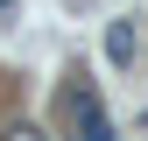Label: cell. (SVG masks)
I'll use <instances>...</instances> for the list:
<instances>
[{"label":"cell","mask_w":148,"mask_h":141,"mask_svg":"<svg viewBox=\"0 0 148 141\" xmlns=\"http://www.w3.org/2000/svg\"><path fill=\"white\" fill-rule=\"evenodd\" d=\"M57 120H71V134H85V141H99V134H113L85 78H78V85H64V106H57Z\"/></svg>","instance_id":"obj_1"},{"label":"cell","mask_w":148,"mask_h":141,"mask_svg":"<svg viewBox=\"0 0 148 141\" xmlns=\"http://www.w3.org/2000/svg\"><path fill=\"white\" fill-rule=\"evenodd\" d=\"M99 49H106V64H113V70H127V64H134V21H127V14H113V21H106V35H99Z\"/></svg>","instance_id":"obj_2"},{"label":"cell","mask_w":148,"mask_h":141,"mask_svg":"<svg viewBox=\"0 0 148 141\" xmlns=\"http://www.w3.org/2000/svg\"><path fill=\"white\" fill-rule=\"evenodd\" d=\"M0 14H14V0H0Z\"/></svg>","instance_id":"obj_3"}]
</instances>
